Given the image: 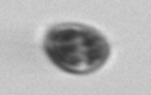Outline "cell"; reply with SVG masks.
<instances>
[{
  "instance_id": "1",
  "label": "cell",
  "mask_w": 151,
  "mask_h": 95,
  "mask_svg": "<svg viewBox=\"0 0 151 95\" xmlns=\"http://www.w3.org/2000/svg\"><path fill=\"white\" fill-rule=\"evenodd\" d=\"M44 49L57 66L71 74L94 72L106 62L111 51L108 42L99 32L80 25H65L51 29Z\"/></svg>"
}]
</instances>
